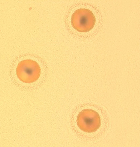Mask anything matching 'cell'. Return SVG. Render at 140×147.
I'll return each instance as SVG.
<instances>
[{
    "mask_svg": "<svg viewBox=\"0 0 140 147\" xmlns=\"http://www.w3.org/2000/svg\"><path fill=\"white\" fill-rule=\"evenodd\" d=\"M41 69L37 63L33 60L26 59L20 61L16 69L18 78L25 83L31 84L39 79Z\"/></svg>",
    "mask_w": 140,
    "mask_h": 147,
    "instance_id": "obj_1",
    "label": "cell"
},
{
    "mask_svg": "<svg viewBox=\"0 0 140 147\" xmlns=\"http://www.w3.org/2000/svg\"><path fill=\"white\" fill-rule=\"evenodd\" d=\"M77 124L80 130L86 133H93L99 128L101 119L98 113L91 109H86L77 115Z\"/></svg>",
    "mask_w": 140,
    "mask_h": 147,
    "instance_id": "obj_3",
    "label": "cell"
},
{
    "mask_svg": "<svg viewBox=\"0 0 140 147\" xmlns=\"http://www.w3.org/2000/svg\"><path fill=\"white\" fill-rule=\"evenodd\" d=\"M96 19L93 12L89 9L82 8L76 10L71 17L73 27L79 32H88L93 28Z\"/></svg>",
    "mask_w": 140,
    "mask_h": 147,
    "instance_id": "obj_2",
    "label": "cell"
}]
</instances>
